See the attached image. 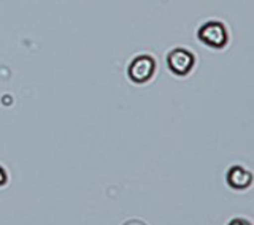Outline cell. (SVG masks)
Instances as JSON below:
<instances>
[{"mask_svg":"<svg viewBox=\"0 0 254 225\" xmlns=\"http://www.w3.org/2000/svg\"><path fill=\"white\" fill-rule=\"evenodd\" d=\"M167 62H169V67L173 73L177 75H188L194 67V54L189 53L185 48H177L173 50L169 57H167Z\"/></svg>","mask_w":254,"mask_h":225,"instance_id":"3","label":"cell"},{"mask_svg":"<svg viewBox=\"0 0 254 225\" xmlns=\"http://www.w3.org/2000/svg\"><path fill=\"white\" fill-rule=\"evenodd\" d=\"M6 182V173L2 167H0V186H3V184Z\"/></svg>","mask_w":254,"mask_h":225,"instance_id":"6","label":"cell"},{"mask_svg":"<svg viewBox=\"0 0 254 225\" xmlns=\"http://www.w3.org/2000/svg\"><path fill=\"white\" fill-rule=\"evenodd\" d=\"M198 38L211 48H222L227 43V30L218 21H208L198 29Z\"/></svg>","mask_w":254,"mask_h":225,"instance_id":"1","label":"cell"},{"mask_svg":"<svg viewBox=\"0 0 254 225\" xmlns=\"http://www.w3.org/2000/svg\"><path fill=\"white\" fill-rule=\"evenodd\" d=\"M154 68H156V62L151 56L146 54L138 56L129 65V78L135 83H146L153 76Z\"/></svg>","mask_w":254,"mask_h":225,"instance_id":"2","label":"cell"},{"mask_svg":"<svg viewBox=\"0 0 254 225\" xmlns=\"http://www.w3.org/2000/svg\"><path fill=\"white\" fill-rule=\"evenodd\" d=\"M124 225H146L145 222H141V221H138V219H132V221H127Z\"/></svg>","mask_w":254,"mask_h":225,"instance_id":"7","label":"cell"},{"mask_svg":"<svg viewBox=\"0 0 254 225\" xmlns=\"http://www.w3.org/2000/svg\"><path fill=\"white\" fill-rule=\"evenodd\" d=\"M229 225H251V222L246 219H234L229 222Z\"/></svg>","mask_w":254,"mask_h":225,"instance_id":"5","label":"cell"},{"mask_svg":"<svg viewBox=\"0 0 254 225\" xmlns=\"http://www.w3.org/2000/svg\"><path fill=\"white\" fill-rule=\"evenodd\" d=\"M227 182L229 186H232L237 190L246 189L251 184V173L248 170H245L243 167L235 165L227 171Z\"/></svg>","mask_w":254,"mask_h":225,"instance_id":"4","label":"cell"}]
</instances>
